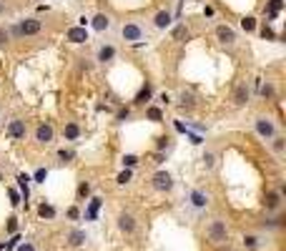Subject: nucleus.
I'll use <instances>...</instances> for the list:
<instances>
[{
  "instance_id": "f257e3e1",
  "label": "nucleus",
  "mask_w": 286,
  "mask_h": 251,
  "mask_svg": "<svg viewBox=\"0 0 286 251\" xmlns=\"http://www.w3.org/2000/svg\"><path fill=\"white\" fill-rule=\"evenodd\" d=\"M206 239L211 241V244H226L229 241V224L224 221V219H211L209 221V226H206Z\"/></svg>"
},
{
  "instance_id": "f03ea898",
  "label": "nucleus",
  "mask_w": 286,
  "mask_h": 251,
  "mask_svg": "<svg viewBox=\"0 0 286 251\" xmlns=\"http://www.w3.org/2000/svg\"><path fill=\"white\" fill-rule=\"evenodd\" d=\"M120 38H123L126 43H141V40H146V28L138 20H128L120 28Z\"/></svg>"
},
{
  "instance_id": "7ed1b4c3",
  "label": "nucleus",
  "mask_w": 286,
  "mask_h": 251,
  "mask_svg": "<svg viewBox=\"0 0 286 251\" xmlns=\"http://www.w3.org/2000/svg\"><path fill=\"white\" fill-rule=\"evenodd\" d=\"M254 128H256V133H259L261 138H266V141H271V138L276 136V123H274L269 116H256V118H254Z\"/></svg>"
},
{
  "instance_id": "20e7f679",
  "label": "nucleus",
  "mask_w": 286,
  "mask_h": 251,
  "mask_svg": "<svg viewBox=\"0 0 286 251\" xmlns=\"http://www.w3.org/2000/svg\"><path fill=\"white\" fill-rule=\"evenodd\" d=\"M40 30H43V23L38 18H25L13 28V35H38Z\"/></svg>"
},
{
  "instance_id": "39448f33",
  "label": "nucleus",
  "mask_w": 286,
  "mask_h": 251,
  "mask_svg": "<svg viewBox=\"0 0 286 251\" xmlns=\"http://www.w3.org/2000/svg\"><path fill=\"white\" fill-rule=\"evenodd\" d=\"M115 224H118V231L126 234V236L136 234V229H138V221H136V216L131 211H120L118 219H115Z\"/></svg>"
},
{
  "instance_id": "423d86ee",
  "label": "nucleus",
  "mask_w": 286,
  "mask_h": 251,
  "mask_svg": "<svg viewBox=\"0 0 286 251\" xmlns=\"http://www.w3.org/2000/svg\"><path fill=\"white\" fill-rule=\"evenodd\" d=\"M281 203H284V193L281 191H266L264 193V208L269 214H279L281 211Z\"/></svg>"
},
{
  "instance_id": "0eeeda50",
  "label": "nucleus",
  "mask_w": 286,
  "mask_h": 251,
  "mask_svg": "<svg viewBox=\"0 0 286 251\" xmlns=\"http://www.w3.org/2000/svg\"><path fill=\"white\" fill-rule=\"evenodd\" d=\"M33 136H35V141H38V143L48 146V143H53V138H56V128H53L51 123H38Z\"/></svg>"
},
{
  "instance_id": "6e6552de",
  "label": "nucleus",
  "mask_w": 286,
  "mask_h": 251,
  "mask_svg": "<svg viewBox=\"0 0 286 251\" xmlns=\"http://www.w3.org/2000/svg\"><path fill=\"white\" fill-rule=\"evenodd\" d=\"M151 184H153L156 191H163V193H166V191L173 188V176H171L169 171H156L153 179H151Z\"/></svg>"
},
{
  "instance_id": "1a4fd4ad",
  "label": "nucleus",
  "mask_w": 286,
  "mask_h": 251,
  "mask_svg": "<svg viewBox=\"0 0 286 251\" xmlns=\"http://www.w3.org/2000/svg\"><path fill=\"white\" fill-rule=\"evenodd\" d=\"M249 98H251V91H249V83L243 80V83H238V86L233 88V103L236 106H246Z\"/></svg>"
},
{
  "instance_id": "9d476101",
  "label": "nucleus",
  "mask_w": 286,
  "mask_h": 251,
  "mask_svg": "<svg viewBox=\"0 0 286 251\" xmlns=\"http://www.w3.org/2000/svg\"><path fill=\"white\" fill-rule=\"evenodd\" d=\"M216 38L224 46H233L236 43V30L229 28V25H216Z\"/></svg>"
},
{
  "instance_id": "9b49d317",
  "label": "nucleus",
  "mask_w": 286,
  "mask_h": 251,
  "mask_svg": "<svg viewBox=\"0 0 286 251\" xmlns=\"http://www.w3.org/2000/svg\"><path fill=\"white\" fill-rule=\"evenodd\" d=\"M188 201H191V206H193V208H206L211 198H209V193H206V191L193 188V191L188 193Z\"/></svg>"
},
{
  "instance_id": "f8f14e48",
  "label": "nucleus",
  "mask_w": 286,
  "mask_h": 251,
  "mask_svg": "<svg viewBox=\"0 0 286 251\" xmlns=\"http://www.w3.org/2000/svg\"><path fill=\"white\" fill-rule=\"evenodd\" d=\"M96 61H101V63H111V61H115V48H113L111 43L98 46V51H96Z\"/></svg>"
},
{
  "instance_id": "ddd939ff",
  "label": "nucleus",
  "mask_w": 286,
  "mask_h": 251,
  "mask_svg": "<svg viewBox=\"0 0 286 251\" xmlns=\"http://www.w3.org/2000/svg\"><path fill=\"white\" fill-rule=\"evenodd\" d=\"M15 181H18V188H20V201L28 203V198H30V181H33V179H30L28 174H18Z\"/></svg>"
},
{
  "instance_id": "4468645a",
  "label": "nucleus",
  "mask_w": 286,
  "mask_h": 251,
  "mask_svg": "<svg viewBox=\"0 0 286 251\" xmlns=\"http://www.w3.org/2000/svg\"><path fill=\"white\" fill-rule=\"evenodd\" d=\"M171 20H173L171 10H158V13L153 15V25H156L158 30H166V28L171 25Z\"/></svg>"
},
{
  "instance_id": "2eb2a0df",
  "label": "nucleus",
  "mask_w": 286,
  "mask_h": 251,
  "mask_svg": "<svg viewBox=\"0 0 286 251\" xmlns=\"http://www.w3.org/2000/svg\"><path fill=\"white\" fill-rule=\"evenodd\" d=\"M8 133H10L13 138H25V121H23V118H13V121L8 123Z\"/></svg>"
},
{
  "instance_id": "dca6fc26",
  "label": "nucleus",
  "mask_w": 286,
  "mask_h": 251,
  "mask_svg": "<svg viewBox=\"0 0 286 251\" xmlns=\"http://www.w3.org/2000/svg\"><path fill=\"white\" fill-rule=\"evenodd\" d=\"M88 241V231H83V229H70L68 231V244L70 246H83Z\"/></svg>"
},
{
  "instance_id": "f3484780",
  "label": "nucleus",
  "mask_w": 286,
  "mask_h": 251,
  "mask_svg": "<svg viewBox=\"0 0 286 251\" xmlns=\"http://www.w3.org/2000/svg\"><path fill=\"white\" fill-rule=\"evenodd\" d=\"M65 38L70 40V43H86V40H88V30L86 28H70L68 33H65Z\"/></svg>"
},
{
  "instance_id": "a211bd4d",
  "label": "nucleus",
  "mask_w": 286,
  "mask_h": 251,
  "mask_svg": "<svg viewBox=\"0 0 286 251\" xmlns=\"http://www.w3.org/2000/svg\"><path fill=\"white\" fill-rule=\"evenodd\" d=\"M261 244H264V236H259V234H246L243 236V249L246 251H256Z\"/></svg>"
},
{
  "instance_id": "6ab92c4d",
  "label": "nucleus",
  "mask_w": 286,
  "mask_h": 251,
  "mask_svg": "<svg viewBox=\"0 0 286 251\" xmlns=\"http://www.w3.org/2000/svg\"><path fill=\"white\" fill-rule=\"evenodd\" d=\"M91 25H93V30L103 33V30H108V28H111V18H108L106 13H98V15L91 20Z\"/></svg>"
},
{
  "instance_id": "aec40b11",
  "label": "nucleus",
  "mask_w": 286,
  "mask_h": 251,
  "mask_svg": "<svg viewBox=\"0 0 286 251\" xmlns=\"http://www.w3.org/2000/svg\"><path fill=\"white\" fill-rule=\"evenodd\" d=\"M63 136H65V141H75V138L80 136V126H78L75 121L65 123V128H63Z\"/></svg>"
},
{
  "instance_id": "412c9836",
  "label": "nucleus",
  "mask_w": 286,
  "mask_h": 251,
  "mask_svg": "<svg viewBox=\"0 0 286 251\" xmlns=\"http://www.w3.org/2000/svg\"><path fill=\"white\" fill-rule=\"evenodd\" d=\"M178 106L191 111V108L196 106V98H193V93H188V91H181V93H178Z\"/></svg>"
},
{
  "instance_id": "4be33fe9",
  "label": "nucleus",
  "mask_w": 286,
  "mask_h": 251,
  "mask_svg": "<svg viewBox=\"0 0 286 251\" xmlns=\"http://www.w3.org/2000/svg\"><path fill=\"white\" fill-rule=\"evenodd\" d=\"M146 118L153 121V123H161V121H163V111H161L158 106H148V108H146Z\"/></svg>"
},
{
  "instance_id": "5701e85b",
  "label": "nucleus",
  "mask_w": 286,
  "mask_h": 251,
  "mask_svg": "<svg viewBox=\"0 0 286 251\" xmlns=\"http://www.w3.org/2000/svg\"><path fill=\"white\" fill-rule=\"evenodd\" d=\"M98 208H101V198H91V206L86 208V219L88 221H93L98 216Z\"/></svg>"
},
{
  "instance_id": "b1692460",
  "label": "nucleus",
  "mask_w": 286,
  "mask_h": 251,
  "mask_svg": "<svg viewBox=\"0 0 286 251\" xmlns=\"http://www.w3.org/2000/svg\"><path fill=\"white\" fill-rule=\"evenodd\" d=\"M38 214H40V219H56V208L51 203H40L38 206Z\"/></svg>"
},
{
  "instance_id": "393cba45",
  "label": "nucleus",
  "mask_w": 286,
  "mask_h": 251,
  "mask_svg": "<svg viewBox=\"0 0 286 251\" xmlns=\"http://www.w3.org/2000/svg\"><path fill=\"white\" fill-rule=\"evenodd\" d=\"M151 93H153L151 83H146V86L138 91V96H136V103H146V101H151Z\"/></svg>"
},
{
  "instance_id": "a878e982",
  "label": "nucleus",
  "mask_w": 286,
  "mask_h": 251,
  "mask_svg": "<svg viewBox=\"0 0 286 251\" xmlns=\"http://www.w3.org/2000/svg\"><path fill=\"white\" fill-rule=\"evenodd\" d=\"M241 28L246 30V33H251V30L256 28V18H254V15H246V18H241Z\"/></svg>"
},
{
  "instance_id": "bb28decb",
  "label": "nucleus",
  "mask_w": 286,
  "mask_h": 251,
  "mask_svg": "<svg viewBox=\"0 0 286 251\" xmlns=\"http://www.w3.org/2000/svg\"><path fill=\"white\" fill-rule=\"evenodd\" d=\"M201 161H203V166H206V169H214V166H216V153H214V151H206Z\"/></svg>"
},
{
  "instance_id": "cd10ccee",
  "label": "nucleus",
  "mask_w": 286,
  "mask_h": 251,
  "mask_svg": "<svg viewBox=\"0 0 286 251\" xmlns=\"http://www.w3.org/2000/svg\"><path fill=\"white\" fill-rule=\"evenodd\" d=\"M271 141H274V143H271V148H274L276 153H284V148H286V138H281V136H274Z\"/></svg>"
},
{
  "instance_id": "c85d7f7f",
  "label": "nucleus",
  "mask_w": 286,
  "mask_h": 251,
  "mask_svg": "<svg viewBox=\"0 0 286 251\" xmlns=\"http://www.w3.org/2000/svg\"><path fill=\"white\" fill-rule=\"evenodd\" d=\"M91 196V184L88 181H80V186H78V198H88Z\"/></svg>"
},
{
  "instance_id": "c756f323",
  "label": "nucleus",
  "mask_w": 286,
  "mask_h": 251,
  "mask_svg": "<svg viewBox=\"0 0 286 251\" xmlns=\"http://www.w3.org/2000/svg\"><path fill=\"white\" fill-rule=\"evenodd\" d=\"M131 179H133V171H131V169H123V171L118 174V184H120V186H126Z\"/></svg>"
},
{
  "instance_id": "7c9ffc66",
  "label": "nucleus",
  "mask_w": 286,
  "mask_h": 251,
  "mask_svg": "<svg viewBox=\"0 0 286 251\" xmlns=\"http://www.w3.org/2000/svg\"><path fill=\"white\" fill-rule=\"evenodd\" d=\"M15 251H38V249H35V244H33V241H28V239H25V241H20V244L15 246Z\"/></svg>"
},
{
  "instance_id": "2f4dec72",
  "label": "nucleus",
  "mask_w": 286,
  "mask_h": 251,
  "mask_svg": "<svg viewBox=\"0 0 286 251\" xmlns=\"http://www.w3.org/2000/svg\"><path fill=\"white\" fill-rule=\"evenodd\" d=\"M138 163V156H133V153H128V156H123V166L126 169H133V166Z\"/></svg>"
},
{
  "instance_id": "473e14b6",
  "label": "nucleus",
  "mask_w": 286,
  "mask_h": 251,
  "mask_svg": "<svg viewBox=\"0 0 286 251\" xmlns=\"http://www.w3.org/2000/svg\"><path fill=\"white\" fill-rule=\"evenodd\" d=\"M5 231H8V234H18V219H15V216H10V219H8Z\"/></svg>"
},
{
  "instance_id": "72a5a7b5",
  "label": "nucleus",
  "mask_w": 286,
  "mask_h": 251,
  "mask_svg": "<svg viewBox=\"0 0 286 251\" xmlns=\"http://www.w3.org/2000/svg\"><path fill=\"white\" fill-rule=\"evenodd\" d=\"M68 219H70V221H78V219H80V208H78V206H70V208H68Z\"/></svg>"
},
{
  "instance_id": "f704fd0d",
  "label": "nucleus",
  "mask_w": 286,
  "mask_h": 251,
  "mask_svg": "<svg viewBox=\"0 0 286 251\" xmlns=\"http://www.w3.org/2000/svg\"><path fill=\"white\" fill-rule=\"evenodd\" d=\"M8 196H10V203H13V206H20V203H23V201H20V193H18L15 188H10Z\"/></svg>"
},
{
  "instance_id": "c9c22d12",
  "label": "nucleus",
  "mask_w": 286,
  "mask_h": 251,
  "mask_svg": "<svg viewBox=\"0 0 286 251\" xmlns=\"http://www.w3.org/2000/svg\"><path fill=\"white\" fill-rule=\"evenodd\" d=\"M46 176H48V171H46V169H38L33 179H35V184H43V181H46Z\"/></svg>"
},
{
  "instance_id": "e433bc0d",
  "label": "nucleus",
  "mask_w": 286,
  "mask_h": 251,
  "mask_svg": "<svg viewBox=\"0 0 286 251\" xmlns=\"http://www.w3.org/2000/svg\"><path fill=\"white\" fill-rule=\"evenodd\" d=\"M261 96H264V98H271V96H274V86H271V83H266V86L261 88Z\"/></svg>"
},
{
  "instance_id": "4c0bfd02",
  "label": "nucleus",
  "mask_w": 286,
  "mask_h": 251,
  "mask_svg": "<svg viewBox=\"0 0 286 251\" xmlns=\"http://www.w3.org/2000/svg\"><path fill=\"white\" fill-rule=\"evenodd\" d=\"M173 35H176V38H186V40H188V30H186L183 25H178V28L173 30Z\"/></svg>"
},
{
  "instance_id": "58836bf2",
  "label": "nucleus",
  "mask_w": 286,
  "mask_h": 251,
  "mask_svg": "<svg viewBox=\"0 0 286 251\" xmlns=\"http://www.w3.org/2000/svg\"><path fill=\"white\" fill-rule=\"evenodd\" d=\"M166 146H169V138H166V136H161V138H158V143H156V148H158V151H163Z\"/></svg>"
},
{
  "instance_id": "ea45409f",
  "label": "nucleus",
  "mask_w": 286,
  "mask_h": 251,
  "mask_svg": "<svg viewBox=\"0 0 286 251\" xmlns=\"http://www.w3.org/2000/svg\"><path fill=\"white\" fill-rule=\"evenodd\" d=\"M58 156H60L63 161H70V158H73V151H65V148H60V151H58Z\"/></svg>"
},
{
  "instance_id": "a19ab883",
  "label": "nucleus",
  "mask_w": 286,
  "mask_h": 251,
  "mask_svg": "<svg viewBox=\"0 0 286 251\" xmlns=\"http://www.w3.org/2000/svg\"><path fill=\"white\" fill-rule=\"evenodd\" d=\"M18 244H20V236H18V234H13V239L8 241V246H5V249H15Z\"/></svg>"
},
{
  "instance_id": "79ce46f5",
  "label": "nucleus",
  "mask_w": 286,
  "mask_h": 251,
  "mask_svg": "<svg viewBox=\"0 0 286 251\" xmlns=\"http://www.w3.org/2000/svg\"><path fill=\"white\" fill-rule=\"evenodd\" d=\"M5 43H8V30L0 28V46H5Z\"/></svg>"
},
{
  "instance_id": "37998d69",
  "label": "nucleus",
  "mask_w": 286,
  "mask_h": 251,
  "mask_svg": "<svg viewBox=\"0 0 286 251\" xmlns=\"http://www.w3.org/2000/svg\"><path fill=\"white\" fill-rule=\"evenodd\" d=\"M128 116H131V111H128V108H123V111H118V121H126Z\"/></svg>"
},
{
  "instance_id": "c03bdc74",
  "label": "nucleus",
  "mask_w": 286,
  "mask_h": 251,
  "mask_svg": "<svg viewBox=\"0 0 286 251\" xmlns=\"http://www.w3.org/2000/svg\"><path fill=\"white\" fill-rule=\"evenodd\" d=\"M158 101L169 106V103H171V96H169V93H161V96H158Z\"/></svg>"
},
{
  "instance_id": "a18cd8bd",
  "label": "nucleus",
  "mask_w": 286,
  "mask_h": 251,
  "mask_svg": "<svg viewBox=\"0 0 286 251\" xmlns=\"http://www.w3.org/2000/svg\"><path fill=\"white\" fill-rule=\"evenodd\" d=\"M261 33H264V38H276V35H274V30H271V28H264V30H261Z\"/></svg>"
},
{
  "instance_id": "49530a36",
  "label": "nucleus",
  "mask_w": 286,
  "mask_h": 251,
  "mask_svg": "<svg viewBox=\"0 0 286 251\" xmlns=\"http://www.w3.org/2000/svg\"><path fill=\"white\" fill-rule=\"evenodd\" d=\"M3 10H5V5H3V3H0V13H3Z\"/></svg>"
},
{
  "instance_id": "de8ad7c7",
  "label": "nucleus",
  "mask_w": 286,
  "mask_h": 251,
  "mask_svg": "<svg viewBox=\"0 0 286 251\" xmlns=\"http://www.w3.org/2000/svg\"><path fill=\"white\" fill-rule=\"evenodd\" d=\"M0 121H3V118H0Z\"/></svg>"
}]
</instances>
